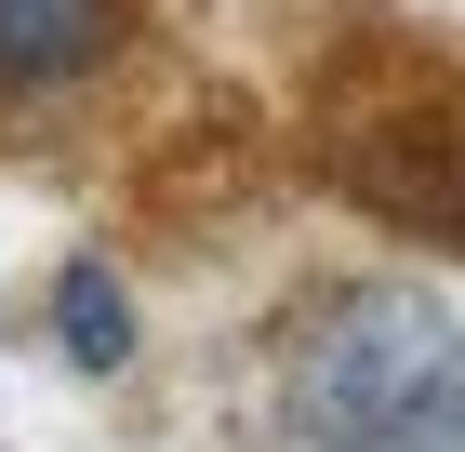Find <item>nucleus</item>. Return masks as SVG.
<instances>
[{"label":"nucleus","mask_w":465,"mask_h":452,"mask_svg":"<svg viewBox=\"0 0 465 452\" xmlns=\"http://www.w3.org/2000/svg\"><path fill=\"white\" fill-rule=\"evenodd\" d=\"M40 319H54V359H67V373H134V279L94 240L40 279Z\"/></svg>","instance_id":"20e7f679"},{"label":"nucleus","mask_w":465,"mask_h":452,"mask_svg":"<svg viewBox=\"0 0 465 452\" xmlns=\"http://www.w3.org/2000/svg\"><path fill=\"white\" fill-rule=\"evenodd\" d=\"M134 0H0V106H54L120 67Z\"/></svg>","instance_id":"7ed1b4c3"},{"label":"nucleus","mask_w":465,"mask_h":452,"mask_svg":"<svg viewBox=\"0 0 465 452\" xmlns=\"http://www.w3.org/2000/svg\"><path fill=\"white\" fill-rule=\"evenodd\" d=\"M280 439L292 452H452L465 359L426 279H332L280 347Z\"/></svg>","instance_id":"f257e3e1"},{"label":"nucleus","mask_w":465,"mask_h":452,"mask_svg":"<svg viewBox=\"0 0 465 452\" xmlns=\"http://www.w3.org/2000/svg\"><path fill=\"white\" fill-rule=\"evenodd\" d=\"M306 160H320L372 226L452 240V80H439V54H426V80H412V54H386L372 94H320L306 106Z\"/></svg>","instance_id":"f03ea898"}]
</instances>
